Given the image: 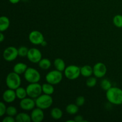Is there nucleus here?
<instances>
[{
	"instance_id": "a878e982",
	"label": "nucleus",
	"mask_w": 122,
	"mask_h": 122,
	"mask_svg": "<svg viewBox=\"0 0 122 122\" xmlns=\"http://www.w3.org/2000/svg\"><path fill=\"white\" fill-rule=\"evenodd\" d=\"M100 85H101V88H102L103 90L106 91H108L110 88L112 87L111 82L109 80L107 79H102V81H101Z\"/></svg>"
},
{
	"instance_id": "473e14b6",
	"label": "nucleus",
	"mask_w": 122,
	"mask_h": 122,
	"mask_svg": "<svg viewBox=\"0 0 122 122\" xmlns=\"http://www.w3.org/2000/svg\"><path fill=\"white\" fill-rule=\"evenodd\" d=\"M74 120H75V122H85L83 120V117L81 115H77L74 117Z\"/></svg>"
},
{
	"instance_id": "ddd939ff",
	"label": "nucleus",
	"mask_w": 122,
	"mask_h": 122,
	"mask_svg": "<svg viewBox=\"0 0 122 122\" xmlns=\"http://www.w3.org/2000/svg\"><path fill=\"white\" fill-rule=\"evenodd\" d=\"M43 110H44L38 107L32 110L30 114L32 121L33 122H41L44 119V113Z\"/></svg>"
},
{
	"instance_id": "b1692460",
	"label": "nucleus",
	"mask_w": 122,
	"mask_h": 122,
	"mask_svg": "<svg viewBox=\"0 0 122 122\" xmlns=\"http://www.w3.org/2000/svg\"><path fill=\"white\" fill-rule=\"evenodd\" d=\"M16 97L19 100H22L25 98L27 96V91H26V88H24L23 87H19L15 90Z\"/></svg>"
},
{
	"instance_id": "4468645a",
	"label": "nucleus",
	"mask_w": 122,
	"mask_h": 122,
	"mask_svg": "<svg viewBox=\"0 0 122 122\" xmlns=\"http://www.w3.org/2000/svg\"><path fill=\"white\" fill-rule=\"evenodd\" d=\"M16 98L15 90L10 89V88L5 91L2 94V100L5 102H7V103H11V102H14Z\"/></svg>"
},
{
	"instance_id": "c756f323",
	"label": "nucleus",
	"mask_w": 122,
	"mask_h": 122,
	"mask_svg": "<svg viewBox=\"0 0 122 122\" xmlns=\"http://www.w3.org/2000/svg\"><path fill=\"white\" fill-rule=\"evenodd\" d=\"M85 102V98L83 96H79L76 98V104L79 107H81L83 106Z\"/></svg>"
},
{
	"instance_id": "bb28decb",
	"label": "nucleus",
	"mask_w": 122,
	"mask_h": 122,
	"mask_svg": "<svg viewBox=\"0 0 122 122\" xmlns=\"http://www.w3.org/2000/svg\"><path fill=\"white\" fill-rule=\"evenodd\" d=\"M6 114L8 116H10L14 117L18 114L17 113V110L16 107L14 106H8L7 108V110H6Z\"/></svg>"
},
{
	"instance_id": "423d86ee",
	"label": "nucleus",
	"mask_w": 122,
	"mask_h": 122,
	"mask_svg": "<svg viewBox=\"0 0 122 122\" xmlns=\"http://www.w3.org/2000/svg\"><path fill=\"white\" fill-rule=\"evenodd\" d=\"M26 91L29 97L36 99L42 93V85L38 83V82L30 83L26 87Z\"/></svg>"
},
{
	"instance_id": "6ab92c4d",
	"label": "nucleus",
	"mask_w": 122,
	"mask_h": 122,
	"mask_svg": "<svg viewBox=\"0 0 122 122\" xmlns=\"http://www.w3.org/2000/svg\"><path fill=\"white\" fill-rule=\"evenodd\" d=\"M54 65L56 70H59L60 71H64L65 69L66 68V63L64 61L62 58H57L54 61Z\"/></svg>"
},
{
	"instance_id": "5701e85b",
	"label": "nucleus",
	"mask_w": 122,
	"mask_h": 122,
	"mask_svg": "<svg viewBox=\"0 0 122 122\" xmlns=\"http://www.w3.org/2000/svg\"><path fill=\"white\" fill-rule=\"evenodd\" d=\"M39 67L42 70H48L51 66V62L48 58H42L40 61L38 63Z\"/></svg>"
},
{
	"instance_id": "9d476101",
	"label": "nucleus",
	"mask_w": 122,
	"mask_h": 122,
	"mask_svg": "<svg viewBox=\"0 0 122 122\" xmlns=\"http://www.w3.org/2000/svg\"><path fill=\"white\" fill-rule=\"evenodd\" d=\"M107 69L106 66L103 63H96L93 67V75L97 78H102L107 73Z\"/></svg>"
},
{
	"instance_id": "7c9ffc66",
	"label": "nucleus",
	"mask_w": 122,
	"mask_h": 122,
	"mask_svg": "<svg viewBox=\"0 0 122 122\" xmlns=\"http://www.w3.org/2000/svg\"><path fill=\"white\" fill-rule=\"evenodd\" d=\"M7 108L5 104L3 102H0V116L2 117L5 114H6Z\"/></svg>"
},
{
	"instance_id": "f257e3e1",
	"label": "nucleus",
	"mask_w": 122,
	"mask_h": 122,
	"mask_svg": "<svg viewBox=\"0 0 122 122\" xmlns=\"http://www.w3.org/2000/svg\"><path fill=\"white\" fill-rule=\"evenodd\" d=\"M106 98L110 103L119 106L122 104V89L118 87H112L106 91Z\"/></svg>"
},
{
	"instance_id": "393cba45",
	"label": "nucleus",
	"mask_w": 122,
	"mask_h": 122,
	"mask_svg": "<svg viewBox=\"0 0 122 122\" xmlns=\"http://www.w3.org/2000/svg\"><path fill=\"white\" fill-rule=\"evenodd\" d=\"M113 24L118 28H122V15H116L113 19Z\"/></svg>"
},
{
	"instance_id": "9b49d317",
	"label": "nucleus",
	"mask_w": 122,
	"mask_h": 122,
	"mask_svg": "<svg viewBox=\"0 0 122 122\" xmlns=\"http://www.w3.org/2000/svg\"><path fill=\"white\" fill-rule=\"evenodd\" d=\"M29 40L33 45H41L45 39L41 32L38 30H33L29 35Z\"/></svg>"
},
{
	"instance_id": "c9c22d12",
	"label": "nucleus",
	"mask_w": 122,
	"mask_h": 122,
	"mask_svg": "<svg viewBox=\"0 0 122 122\" xmlns=\"http://www.w3.org/2000/svg\"><path fill=\"white\" fill-rule=\"evenodd\" d=\"M46 45H47V42H46V41L44 40V41H43L42 42L41 45H42V46H46Z\"/></svg>"
},
{
	"instance_id": "f704fd0d",
	"label": "nucleus",
	"mask_w": 122,
	"mask_h": 122,
	"mask_svg": "<svg viewBox=\"0 0 122 122\" xmlns=\"http://www.w3.org/2000/svg\"><path fill=\"white\" fill-rule=\"evenodd\" d=\"M8 1L13 4H15L19 3L21 0H8Z\"/></svg>"
},
{
	"instance_id": "2eb2a0df",
	"label": "nucleus",
	"mask_w": 122,
	"mask_h": 122,
	"mask_svg": "<svg viewBox=\"0 0 122 122\" xmlns=\"http://www.w3.org/2000/svg\"><path fill=\"white\" fill-rule=\"evenodd\" d=\"M27 68L28 67L25 63L20 62V63H16L13 67V71L19 75H21V74L25 73Z\"/></svg>"
},
{
	"instance_id": "c85d7f7f",
	"label": "nucleus",
	"mask_w": 122,
	"mask_h": 122,
	"mask_svg": "<svg viewBox=\"0 0 122 122\" xmlns=\"http://www.w3.org/2000/svg\"><path fill=\"white\" fill-rule=\"evenodd\" d=\"M97 77H88V79L86 81V85L89 88H93V87L95 86L97 84Z\"/></svg>"
},
{
	"instance_id": "cd10ccee",
	"label": "nucleus",
	"mask_w": 122,
	"mask_h": 122,
	"mask_svg": "<svg viewBox=\"0 0 122 122\" xmlns=\"http://www.w3.org/2000/svg\"><path fill=\"white\" fill-rule=\"evenodd\" d=\"M29 50L28 48L25 46H21L18 48V53H19V56L21 57H27V54H28Z\"/></svg>"
},
{
	"instance_id": "6e6552de",
	"label": "nucleus",
	"mask_w": 122,
	"mask_h": 122,
	"mask_svg": "<svg viewBox=\"0 0 122 122\" xmlns=\"http://www.w3.org/2000/svg\"><path fill=\"white\" fill-rule=\"evenodd\" d=\"M4 59L8 62H11L14 61L19 56L18 53V49L14 46H10L7 47L4 50L3 52Z\"/></svg>"
},
{
	"instance_id": "2f4dec72",
	"label": "nucleus",
	"mask_w": 122,
	"mask_h": 122,
	"mask_svg": "<svg viewBox=\"0 0 122 122\" xmlns=\"http://www.w3.org/2000/svg\"><path fill=\"white\" fill-rule=\"evenodd\" d=\"M3 122H15V119H14L13 116H8L5 117L2 120Z\"/></svg>"
},
{
	"instance_id": "f3484780",
	"label": "nucleus",
	"mask_w": 122,
	"mask_h": 122,
	"mask_svg": "<svg viewBox=\"0 0 122 122\" xmlns=\"http://www.w3.org/2000/svg\"><path fill=\"white\" fill-rule=\"evenodd\" d=\"M81 74L85 77H89L93 75V67L89 65H85L81 67Z\"/></svg>"
},
{
	"instance_id": "f03ea898",
	"label": "nucleus",
	"mask_w": 122,
	"mask_h": 122,
	"mask_svg": "<svg viewBox=\"0 0 122 122\" xmlns=\"http://www.w3.org/2000/svg\"><path fill=\"white\" fill-rule=\"evenodd\" d=\"M5 83L8 88L15 90L21 85V79L20 75L14 71L9 73L6 77Z\"/></svg>"
},
{
	"instance_id": "a211bd4d",
	"label": "nucleus",
	"mask_w": 122,
	"mask_h": 122,
	"mask_svg": "<svg viewBox=\"0 0 122 122\" xmlns=\"http://www.w3.org/2000/svg\"><path fill=\"white\" fill-rule=\"evenodd\" d=\"M15 119L17 122H30L32 121L30 115L26 113H18L15 116Z\"/></svg>"
},
{
	"instance_id": "1a4fd4ad",
	"label": "nucleus",
	"mask_w": 122,
	"mask_h": 122,
	"mask_svg": "<svg viewBox=\"0 0 122 122\" xmlns=\"http://www.w3.org/2000/svg\"><path fill=\"white\" fill-rule=\"evenodd\" d=\"M27 58L33 63H38L42 58V52L40 50L36 48H32L29 50Z\"/></svg>"
},
{
	"instance_id": "dca6fc26",
	"label": "nucleus",
	"mask_w": 122,
	"mask_h": 122,
	"mask_svg": "<svg viewBox=\"0 0 122 122\" xmlns=\"http://www.w3.org/2000/svg\"><path fill=\"white\" fill-rule=\"evenodd\" d=\"M10 25V21L7 17L4 16V15L1 17L0 18V31L1 32L7 30L9 27Z\"/></svg>"
},
{
	"instance_id": "39448f33",
	"label": "nucleus",
	"mask_w": 122,
	"mask_h": 122,
	"mask_svg": "<svg viewBox=\"0 0 122 122\" xmlns=\"http://www.w3.org/2000/svg\"><path fill=\"white\" fill-rule=\"evenodd\" d=\"M63 73L62 71L57 70H54L48 73L45 76V80L46 82L53 85L58 84L63 80Z\"/></svg>"
},
{
	"instance_id": "72a5a7b5",
	"label": "nucleus",
	"mask_w": 122,
	"mask_h": 122,
	"mask_svg": "<svg viewBox=\"0 0 122 122\" xmlns=\"http://www.w3.org/2000/svg\"><path fill=\"white\" fill-rule=\"evenodd\" d=\"M4 39H5L4 35L2 33V32H1V33H0V42H2Z\"/></svg>"
},
{
	"instance_id": "aec40b11",
	"label": "nucleus",
	"mask_w": 122,
	"mask_h": 122,
	"mask_svg": "<svg viewBox=\"0 0 122 122\" xmlns=\"http://www.w3.org/2000/svg\"><path fill=\"white\" fill-rule=\"evenodd\" d=\"M50 114H51V117L53 119H54V120H59V119H61V117H63V113L60 108L54 107V108L51 109Z\"/></svg>"
},
{
	"instance_id": "0eeeda50",
	"label": "nucleus",
	"mask_w": 122,
	"mask_h": 122,
	"mask_svg": "<svg viewBox=\"0 0 122 122\" xmlns=\"http://www.w3.org/2000/svg\"><path fill=\"white\" fill-rule=\"evenodd\" d=\"M64 76L69 80H75L79 77L81 67L76 65H70L66 67L64 71Z\"/></svg>"
},
{
	"instance_id": "4be33fe9",
	"label": "nucleus",
	"mask_w": 122,
	"mask_h": 122,
	"mask_svg": "<svg viewBox=\"0 0 122 122\" xmlns=\"http://www.w3.org/2000/svg\"><path fill=\"white\" fill-rule=\"evenodd\" d=\"M66 111L70 115H75L79 112V106L76 104H70L66 106Z\"/></svg>"
},
{
	"instance_id": "7ed1b4c3",
	"label": "nucleus",
	"mask_w": 122,
	"mask_h": 122,
	"mask_svg": "<svg viewBox=\"0 0 122 122\" xmlns=\"http://www.w3.org/2000/svg\"><path fill=\"white\" fill-rule=\"evenodd\" d=\"M35 103L36 107L46 110L51 107L53 103V99L51 95L45 94H41L35 99Z\"/></svg>"
},
{
	"instance_id": "f8f14e48",
	"label": "nucleus",
	"mask_w": 122,
	"mask_h": 122,
	"mask_svg": "<svg viewBox=\"0 0 122 122\" xmlns=\"http://www.w3.org/2000/svg\"><path fill=\"white\" fill-rule=\"evenodd\" d=\"M35 106V100L30 97H26L20 100V107L23 110H32L33 109H34Z\"/></svg>"
},
{
	"instance_id": "412c9836",
	"label": "nucleus",
	"mask_w": 122,
	"mask_h": 122,
	"mask_svg": "<svg viewBox=\"0 0 122 122\" xmlns=\"http://www.w3.org/2000/svg\"><path fill=\"white\" fill-rule=\"evenodd\" d=\"M42 92L47 95H51L54 92V88L53 85L49 83H45L42 85Z\"/></svg>"
},
{
	"instance_id": "20e7f679",
	"label": "nucleus",
	"mask_w": 122,
	"mask_h": 122,
	"mask_svg": "<svg viewBox=\"0 0 122 122\" xmlns=\"http://www.w3.org/2000/svg\"><path fill=\"white\" fill-rule=\"evenodd\" d=\"M24 77L29 83H37L40 81L41 76L38 70L33 67H28L24 73Z\"/></svg>"
}]
</instances>
